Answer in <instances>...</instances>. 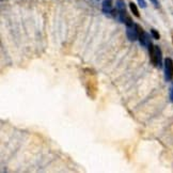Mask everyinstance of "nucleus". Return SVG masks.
Instances as JSON below:
<instances>
[{
	"label": "nucleus",
	"instance_id": "obj_1",
	"mask_svg": "<svg viewBox=\"0 0 173 173\" xmlns=\"http://www.w3.org/2000/svg\"><path fill=\"white\" fill-rule=\"evenodd\" d=\"M149 52L152 64L155 65L156 67H161L163 66V54H161L159 46L151 44L149 46Z\"/></svg>",
	"mask_w": 173,
	"mask_h": 173
},
{
	"label": "nucleus",
	"instance_id": "obj_2",
	"mask_svg": "<svg viewBox=\"0 0 173 173\" xmlns=\"http://www.w3.org/2000/svg\"><path fill=\"white\" fill-rule=\"evenodd\" d=\"M136 27H137V32H138V40H139L140 44L144 47H149L150 45L152 44L151 37H150L149 33H146L140 25L136 24Z\"/></svg>",
	"mask_w": 173,
	"mask_h": 173
},
{
	"label": "nucleus",
	"instance_id": "obj_3",
	"mask_svg": "<svg viewBox=\"0 0 173 173\" xmlns=\"http://www.w3.org/2000/svg\"><path fill=\"white\" fill-rule=\"evenodd\" d=\"M165 79L171 81L173 78V60L171 58L165 59Z\"/></svg>",
	"mask_w": 173,
	"mask_h": 173
},
{
	"label": "nucleus",
	"instance_id": "obj_4",
	"mask_svg": "<svg viewBox=\"0 0 173 173\" xmlns=\"http://www.w3.org/2000/svg\"><path fill=\"white\" fill-rule=\"evenodd\" d=\"M103 12L107 15H113L118 16V10H113V5H112V0H104L103 1Z\"/></svg>",
	"mask_w": 173,
	"mask_h": 173
},
{
	"label": "nucleus",
	"instance_id": "obj_5",
	"mask_svg": "<svg viewBox=\"0 0 173 173\" xmlns=\"http://www.w3.org/2000/svg\"><path fill=\"white\" fill-rule=\"evenodd\" d=\"M126 35L130 42H135L136 40H138V32H137V27L135 22L126 26Z\"/></svg>",
	"mask_w": 173,
	"mask_h": 173
},
{
	"label": "nucleus",
	"instance_id": "obj_6",
	"mask_svg": "<svg viewBox=\"0 0 173 173\" xmlns=\"http://www.w3.org/2000/svg\"><path fill=\"white\" fill-rule=\"evenodd\" d=\"M115 5H117V10H118V18H119L120 16H122V15L127 14L126 5H125V2L123 0H117Z\"/></svg>",
	"mask_w": 173,
	"mask_h": 173
},
{
	"label": "nucleus",
	"instance_id": "obj_7",
	"mask_svg": "<svg viewBox=\"0 0 173 173\" xmlns=\"http://www.w3.org/2000/svg\"><path fill=\"white\" fill-rule=\"evenodd\" d=\"M129 7H130V11H132V13L135 15V16H136V17H140L139 11H138V7H137V5L135 4L134 2L129 3Z\"/></svg>",
	"mask_w": 173,
	"mask_h": 173
},
{
	"label": "nucleus",
	"instance_id": "obj_8",
	"mask_svg": "<svg viewBox=\"0 0 173 173\" xmlns=\"http://www.w3.org/2000/svg\"><path fill=\"white\" fill-rule=\"evenodd\" d=\"M151 34H152V37H153L155 40H159V39H160V34H159V32L157 31V30L151 29Z\"/></svg>",
	"mask_w": 173,
	"mask_h": 173
},
{
	"label": "nucleus",
	"instance_id": "obj_9",
	"mask_svg": "<svg viewBox=\"0 0 173 173\" xmlns=\"http://www.w3.org/2000/svg\"><path fill=\"white\" fill-rule=\"evenodd\" d=\"M138 3L141 7H146V2L145 0H138Z\"/></svg>",
	"mask_w": 173,
	"mask_h": 173
},
{
	"label": "nucleus",
	"instance_id": "obj_10",
	"mask_svg": "<svg viewBox=\"0 0 173 173\" xmlns=\"http://www.w3.org/2000/svg\"><path fill=\"white\" fill-rule=\"evenodd\" d=\"M151 2L153 3L154 5L156 7H159V2H158V0H151Z\"/></svg>",
	"mask_w": 173,
	"mask_h": 173
},
{
	"label": "nucleus",
	"instance_id": "obj_11",
	"mask_svg": "<svg viewBox=\"0 0 173 173\" xmlns=\"http://www.w3.org/2000/svg\"><path fill=\"white\" fill-rule=\"evenodd\" d=\"M171 100H173V88H172V91H171Z\"/></svg>",
	"mask_w": 173,
	"mask_h": 173
}]
</instances>
